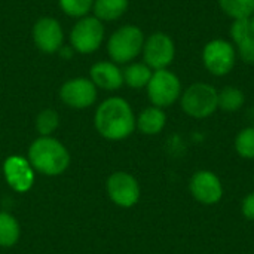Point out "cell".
I'll return each instance as SVG.
<instances>
[{
    "label": "cell",
    "instance_id": "16",
    "mask_svg": "<svg viewBox=\"0 0 254 254\" xmlns=\"http://www.w3.org/2000/svg\"><path fill=\"white\" fill-rule=\"evenodd\" d=\"M167 125V115L164 109L156 106L146 107L135 119V128L144 135H158Z\"/></svg>",
    "mask_w": 254,
    "mask_h": 254
},
{
    "label": "cell",
    "instance_id": "6",
    "mask_svg": "<svg viewBox=\"0 0 254 254\" xmlns=\"http://www.w3.org/2000/svg\"><path fill=\"white\" fill-rule=\"evenodd\" d=\"M149 101L152 106L167 109L176 104L183 92L180 77L170 68L155 70L146 86Z\"/></svg>",
    "mask_w": 254,
    "mask_h": 254
},
{
    "label": "cell",
    "instance_id": "24",
    "mask_svg": "<svg viewBox=\"0 0 254 254\" xmlns=\"http://www.w3.org/2000/svg\"><path fill=\"white\" fill-rule=\"evenodd\" d=\"M61 10L71 18H83L92 12L94 0H58Z\"/></svg>",
    "mask_w": 254,
    "mask_h": 254
},
{
    "label": "cell",
    "instance_id": "23",
    "mask_svg": "<svg viewBox=\"0 0 254 254\" xmlns=\"http://www.w3.org/2000/svg\"><path fill=\"white\" fill-rule=\"evenodd\" d=\"M60 125V115L54 109L42 110L36 118V129L42 137H51Z\"/></svg>",
    "mask_w": 254,
    "mask_h": 254
},
{
    "label": "cell",
    "instance_id": "25",
    "mask_svg": "<svg viewBox=\"0 0 254 254\" xmlns=\"http://www.w3.org/2000/svg\"><path fill=\"white\" fill-rule=\"evenodd\" d=\"M241 214L246 220L254 222V190L247 193L241 201Z\"/></svg>",
    "mask_w": 254,
    "mask_h": 254
},
{
    "label": "cell",
    "instance_id": "18",
    "mask_svg": "<svg viewBox=\"0 0 254 254\" xmlns=\"http://www.w3.org/2000/svg\"><path fill=\"white\" fill-rule=\"evenodd\" d=\"M124 73V85L132 88V89H141L146 88L153 70L144 63V61H132L122 68Z\"/></svg>",
    "mask_w": 254,
    "mask_h": 254
},
{
    "label": "cell",
    "instance_id": "7",
    "mask_svg": "<svg viewBox=\"0 0 254 254\" xmlns=\"http://www.w3.org/2000/svg\"><path fill=\"white\" fill-rule=\"evenodd\" d=\"M201 60L210 74L223 77L234 70L238 57L232 42L226 39H213L204 45Z\"/></svg>",
    "mask_w": 254,
    "mask_h": 254
},
{
    "label": "cell",
    "instance_id": "26",
    "mask_svg": "<svg viewBox=\"0 0 254 254\" xmlns=\"http://www.w3.org/2000/svg\"><path fill=\"white\" fill-rule=\"evenodd\" d=\"M249 21H250V27H252V30H253V33H254V12H253V15L249 18Z\"/></svg>",
    "mask_w": 254,
    "mask_h": 254
},
{
    "label": "cell",
    "instance_id": "17",
    "mask_svg": "<svg viewBox=\"0 0 254 254\" xmlns=\"http://www.w3.org/2000/svg\"><path fill=\"white\" fill-rule=\"evenodd\" d=\"M129 6V0H94L92 13L101 22H110L122 18Z\"/></svg>",
    "mask_w": 254,
    "mask_h": 254
},
{
    "label": "cell",
    "instance_id": "14",
    "mask_svg": "<svg viewBox=\"0 0 254 254\" xmlns=\"http://www.w3.org/2000/svg\"><path fill=\"white\" fill-rule=\"evenodd\" d=\"M89 79L97 89L118 91L124 86V73L119 64L110 61H98L89 68Z\"/></svg>",
    "mask_w": 254,
    "mask_h": 254
},
{
    "label": "cell",
    "instance_id": "27",
    "mask_svg": "<svg viewBox=\"0 0 254 254\" xmlns=\"http://www.w3.org/2000/svg\"><path fill=\"white\" fill-rule=\"evenodd\" d=\"M253 182H254V176H253Z\"/></svg>",
    "mask_w": 254,
    "mask_h": 254
},
{
    "label": "cell",
    "instance_id": "2",
    "mask_svg": "<svg viewBox=\"0 0 254 254\" xmlns=\"http://www.w3.org/2000/svg\"><path fill=\"white\" fill-rule=\"evenodd\" d=\"M28 162L40 174L60 176L70 165V155L61 141L52 137H39L28 149Z\"/></svg>",
    "mask_w": 254,
    "mask_h": 254
},
{
    "label": "cell",
    "instance_id": "15",
    "mask_svg": "<svg viewBox=\"0 0 254 254\" xmlns=\"http://www.w3.org/2000/svg\"><path fill=\"white\" fill-rule=\"evenodd\" d=\"M229 36L237 51V57L247 64H254V33L249 18L234 19L229 28Z\"/></svg>",
    "mask_w": 254,
    "mask_h": 254
},
{
    "label": "cell",
    "instance_id": "20",
    "mask_svg": "<svg viewBox=\"0 0 254 254\" xmlns=\"http://www.w3.org/2000/svg\"><path fill=\"white\" fill-rule=\"evenodd\" d=\"M217 3L232 21L250 18L254 12V0H217Z\"/></svg>",
    "mask_w": 254,
    "mask_h": 254
},
{
    "label": "cell",
    "instance_id": "9",
    "mask_svg": "<svg viewBox=\"0 0 254 254\" xmlns=\"http://www.w3.org/2000/svg\"><path fill=\"white\" fill-rule=\"evenodd\" d=\"M192 198L202 205H216L222 201L225 188L220 177L211 170H198L189 180Z\"/></svg>",
    "mask_w": 254,
    "mask_h": 254
},
{
    "label": "cell",
    "instance_id": "12",
    "mask_svg": "<svg viewBox=\"0 0 254 254\" xmlns=\"http://www.w3.org/2000/svg\"><path fill=\"white\" fill-rule=\"evenodd\" d=\"M97 86L89 77H73L60 88L61 101L73 109H88L97 100Z\"/></svg>",
    "mask_w": 254,
    "mask_h": 254
},
{
    "label": "cell",
    "instance_id": "5",
    "mask_svg": "<svg viewBox=\"0 0 254 254\" xmlns=\"http://www.w3.org/2000/svg\"><path fill=\"white\" fill-rule=\"evenodd\" d=\"M70 46L77 54L89 55L98 51L106 39L104 22L94 15L79 18L70 30Z\"/></svg>",
    "mask_w": 254,
    "mask_h": 254
},
{
    "label": "cell",
    "instance_id": "21",
    "mask_svg": "<svg viewBox=\"0 0 254 254\" xmlns=\"http://www.w3.org/2000/svg\"><path fill=\"white\" fill-rule=\"evenodd\" d=\"M19 225L13 216L0 211V247H12L18 243Z\"/></svg>",
    "mask_w": 254,
    "mask_h": 254
},
{
    "label": "cell",
    "instance_id": "13",
    "mask_svg": "<svg viewBox=\"0 0 254 254\" xmlns=\"http://www.w3.org/2000/svg\"><path fill=\"white\" fill-rule=\"evenodd\" d=\"M4 179L16 192H27L34 182L33 167L21 156H9L3 164Z\"/></svg>",
    "mask_w": 254,
    "mask_h": 254
},
{
    "label": "cell",
    "instance_id": "1",
    "mask_svg": "<svg viewBox=\"0 0 254 254\" xmlns=\"http://www.w3.org/2000/svg\"><path fill=\"white\" fill-rule=\"evenodd\" d=\"M135 119L134 110L125 98L110 97L98 106L94 124L100 135L107 140L119 141L134 132Z\"/></svg>",
    "mask_w": 254,
    "mask_h": 254
},
{
    "label": "cell",
    "instance_id": "8",
    "mask_svg": "<svg viewBox=\"0 0 254 254\" xmlns=\"http://www.w3.org/2000/svg\"><path fill=\"white\" fill-rule=\"evenodd\" d=\"M143 61L155 71L168 68L176 58V42L164 31L149 34L143 45Z\"/></svg>",
    "mask_w": 254,
    "mask_h": 254
},
{
    "label": "cell",
    "instance_id": "10",
    "mask_svg": "<svg viewBox=\"0 0 254 254\" xmlns=\"http://www.w3.org/2000/svg\"><path fill=\"white\" fill-rule=\"evenodd\" d=\"M31 37L39 51L43 54L60 52L64 43V30L60 21L54 16L39 18L31 30Z\"/></svg>",
    "mask_w": 254,
    "mask_h": 254
},
{
    "label": "cell",
    "instance_id": "4",
    "mask_svg": "<svg viewBox=\"0 0 254 254\" xmlns=\"http://www.w3.org/2000/svg\"><path fill=\"white\" fill-rule=\"evenodd\" d=\"M179 101L186 116L207 119L219 110V91L207 82H195L182 92Z\"/></svg>",
    "mask_w": 254,
    "mask_h": 254
},
{
    "label": "cell",
    "instance_id": "19",
    "mask_svg": "<svg viewBox=\"0 0 254 254\" xmlns=\"http://www.w3.org/2000/svg\"><path fill=\"white\" fill-rule=\"evenodd\" d=\"M246 94L241 88L228 85L219 91V109L226 113H235L243 109Z\"/></svg>",
    "mask_w": 254,
    "mask_h": 254
},
{
    "label": "cell",
    "instance_id": "22",
    "mask_svg": "<svg viewBox=\"0 0 254 254\" xmlns=\"http://www.w3.org/2000/svg\"><path fill=\"white\" fill-rule=\"evenodd\" d=\"M234 147L235 152L240 158L246 161H253L254 159V125L246 127L238 134L235 135L234 140Z\"/></svg>",
    "mask_w": 254,
    "mask_h": 254
},
{
    "label": "cell",
    "instance_id": "11",
    "mask_svg": "<svg viewBox=\"0 0 254 254\" xmlns=\"http://www.w3.org/2000/svg\"><path fill=\"white\" fill-rule=\"evenodd\" d=\"M109 198L122 208L134 207L140 199V185L137 179L125 171L113 173L107 180Z\"/></svg>",
    "mask_w": 254,
    "mask_h": 254
},
{
    "label": "cell",
    "instance_id": "3",
    "mask_svg": "<svg viewBox=\"0 0 254 254\" xmlns=\"http://www.w3.org/2000/svg\"><path fill=\"white\" fill-rule=\"evenodd\" d=\"M146 36L134 24H127L115 30L107 40V54L116 64H129L135 61L143 51Z\"/></svg>",
    "mask_w": 254,
    "mask_h": 254
}]
</instances>
